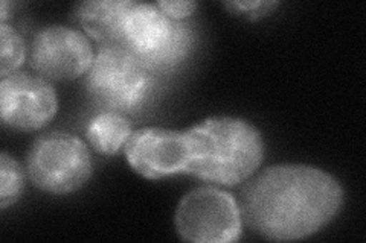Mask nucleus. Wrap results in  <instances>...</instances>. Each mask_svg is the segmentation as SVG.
<instances>
[{"label": "nucleus", "mask_w": 366, "mask_h": 243, "mask_svg": "<svg viewBox=\"0 0 366 243\" xmlns=\"http://www.w3.org/2000/svg\"><path fill=\"white\" fill-rule=\"evenodd\" d=\"M156 5L167 17H169L171 20H176V21H182L183 19L189 17L192 13H196V9H197V4L188 2V0H180V2L167 0V2H157Z\"/></svg>", "instance_id": "nucleus-14"}, {"label": "nucleus", "mask_w": 366, "mask_h": 243, "mask_svg": "<svg viewBox=\"0 0 366 243\" xmlns=\"http://www.w3.org/2000/svg\"><path fill=\"white\" fill-rule=\"evenodd\" d=\"M26 56L25 41L8 23L0 25V76L16 73Z\"/></svg>", "instance_id": "nucleus-12"}, {"label": "nucleus", "mask_w": 366, "mask_h": 243, "mask_svg": "<svg viewBox=\"0 0 366 243\" xmlns=\"http://www.w3.org/2000/svg\"><path fill=\"white\" fill-rule=\"evenodd\" d=\"M343 189L322 169L277 165L249 181L238 198L246 225L278 242L316 234L340 212Z\"/></svg>", "instance_id": "nucleus-1"}, {"label": "nucleus", "mask_w": 366, "mask_h": 243, "mask_svg": "<svg viewBox=\"0 0 366 243\" xmlns=\"http://www.w3.org/2000/svg\"><path fill=\"white\" fill-rule=\"evenodd\" d=\"M94 49L84 32L67 26L39 31L31 46V66L40 76L54 81H72L89 72Z\"/></svg>", "instance_id": "nucleus-9"}, {"label": "nucleus", "mask_w": 366, "mask_h": 243, "mask_svg": "<svg viewBox=\"0 0 366 243\" xmlns=\"http://www.w3.org/2000/svg\"><path fill=\"white\" fill-rule=\"evenodd\" d=\"M226 6L237 11V13H246L250 19H258L269 14L274 6H278V2H262V0H254V2H227Z\"/></svg>", "instance_id": "nucleus-15"}, {"label": "nucleus", "mask_w": 366, "mask_h": 243, "mask_svg": "<svg viewBox=\"0 0 366 243\" xmlns=\"http://www.w3.org/2000/svg\"><path fill=\"white\" fill-rule=\"evenodd\" d=\"M132 122L127 114L118 111H99L92 118L86 135L90 146L102 155L118 154L132 135Z\"/></svg>", "instance_id": "nucleus-11"}, {"label": "nucleus", "mask_w": 366, "mask_h": 243, "mask_svg": "<svg viewBox=\"0 0 366 243\" xmlns=\"http://www.w3.org/2000/svg\"><path fill=\"white\" fill-rule=\"evenodd\" d=\"M174 221L179 236L192 243L237 242L243 231L238 200L229 192L209 186L183 196Z\"/></svg>", "instance_id": "nucleus-6"}, {"label": "nucleus", "mask_w": 366, "mask_h": 243, "mask_svg": "<svg viewBox=\"0 0 366 243\" xmlns=\"http://www.w3.org/2000/svg\"><path fill=\"white\" fill-rule=\"evenodd\" d=\"M124 150L136 173L148 180H160L187 173L197 157V142L191 128L176 131L150 126L133 131Z\"/></svg>", "instance_id": "nucleus-7"}, {"label": "nucleus", "mask_w": 366, "mask_h": 243, "mask_svg": "<svg viewBox=\"0 0 366 243\" xmlns=\"http://www.w3.org/2000/svg\"><path fill=\"white\" fill-rule=\"evenodd\" d=\"M56 108L55 88L43 76L16 72L0 81V113L9 128L37 131L54 119Z\"/></svg>", "instance_id": "nucleus-8"}, {"label": "nucleus", "mask_w": 366, "mask_h": 243, "mask_svg": "<svg viewBox=\"0 0 366 243\" xmlns=\"http://www.w3.org/2000/svg\"><path fill=\"white\" fill-rule=\"evenodd\" d=\"M23 182H25L23 169L17 160L2 152L0 155V208L2 210L20 198Z\"/></svg>", "instance_id": "nucleus-13"}, {"label": "nucleus", "mask_w": 366, "mask_h": 243, "mask_svg": "<svg viewBox=\"0 0 366 243\" xmlns=\"http://www.w3.org/2000/svg\"><path fill=\"white\" fill-rule=\"evenodd\" d=\"M154 72L127 46H101L86 73V88L101 111L134 114L154 90Z\"/></svg>", "instance_id": "nucleus-3"}, {"label": "nucleus", "mask_w": 366, "mask_h": 243, "mask_svg": "<svg viewBox=\"0 0 366 243\" xmlns=\"http://www.w3.org/2000/svg\"><path fill=\"white\" fill-rule=\"evenodd\" d=\"M191 130L197 157L187 170L189 175L231 187L247 181L264 160L262 135L244 119L209 118Z\"/></svg>", "instance_id": "nucleus-2"}, {"label": "nucleus", "mask_w": 366, "mask_h": 243, "mask_svg": "<svg viewBox=\"0 0 366 243\" xmlns=\"http://www.w3.org/2000/svg\"><path fill=\"white\" fill-rule=\"evenodd\" d=\"M125 46L156 71H168L185 60L194 41L191 26L167 17L156 4L133 2L124 25Z\"/></svg>", "instance_id": "nucleus-4"}, {"label": "nucleus", "mask_w": 366, "mask_h": 243, "mask_svg": "<svg viewBox=\"0 0 366 243\" xmlns=\"http://www.w3.org/2000/svg\"><path fill=\"white\" fill-rule=\"evenodd\" d=\"M28 175L36 187L54 195L81 189L92 177L94 161L81 138L67 133L39 137L28 154Z\"/></svg>", "instance_id": "nucleus-5"}, {"label": "nucleus", "mask_w": 366, "mask_h": 243, "mask_svg": "<svg viewBox=\"0 0 366 243\" xmlns=\"http://www.w3.org/2000/svg\"><path fill=\"white\" fill-rule=\"evenodd\" d=\"M133 2L95 0L79 4L74 17L89 37L101 46H125L124 25Z\"/></svg>", "instance_id": "nucleus-10"}]
</instances>
